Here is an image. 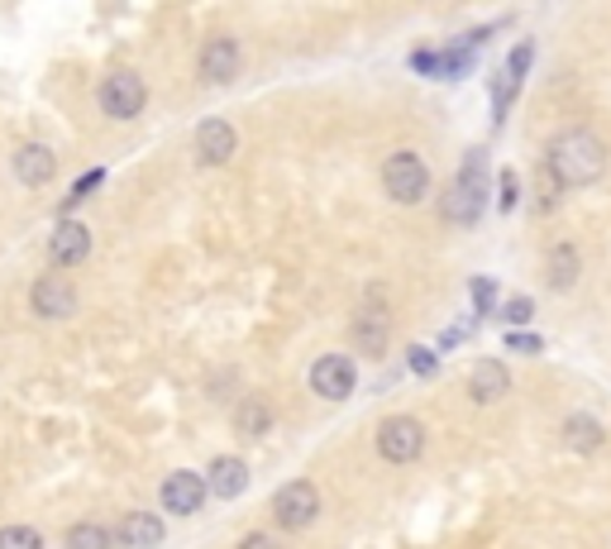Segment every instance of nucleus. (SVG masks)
Returning <instances> with one entry per match:
<instances>
[{
  "instance_id": "nucleus-1",
  "label": "nucleus",
  "mask_w": 611,
  "mask_h": 549,
  "mask_svg": "<svg viewBox=\"0 0 611 549\" xmlns=\"http://www.w3.org/2000/svg\"><path fill=\"white\" fill-rule=\"evenodd\" d=\"M545 173H555V187H588L607 173V143L593 129H569L549 143Z\"/></svg>"
},
{
  "instance_id": "nucleus-2",
  "label": "nucleus",
  "mask_w": 611,
  "mask_h": 549,
  "mask_svg": "<svg viewBox=\"0 0 611 549\" xmlns=\"http://www.w3.org/2000/svg\"><path fill=\"white\" fill-rule=\"evenodd\" d=\"M487 153L473 149L463 167L454 173L449 191L440 196V215H445L449 225H478V215H483V201H487Z\"/></svg>"
},
{
  "instance_id": "nucleus-3",
  "label": "nucleus",
  "mask_w": 611,
  "mask_h": 549,
  "mask_svg": "<svg viewBox=\"0 0 611 549\" xmlns=\"http://www.w3.org/2000/svg\"><path fill=\"white\" fill-rule=\"evenodd\" d=\"M382 191H387L392 201H402V206H416V201L430 191V167L416 158L411 149H397L387 163H382Z\"/></svg>"
},
{
  "instance_id": "nucleus-4",
  "label": "nucleus",
  "mask_w": 611,
  "mask_h": 549,
  "mask_svg": "<svg viewBox=\"0 0 611 549\" xmlns=\"http://www.w3.org/2000/svg\"><path fill=\"white\" fill-rule=\"evenodd\" d=\"M425 449V425L416 416H392L378 425V454L387 463H416Z\"/></svg>"
},
{
  "instance_id": "nucleus-5",
  "label": "nucleus",
  "mask_w": 611,
  "mask_h": 549,
  "mask_svg": "<svg viewBox=\"0 0 611 549\" xmlns=\"http://www.w3.org/2000/svg\"><path fill=\"white\" fill-rule=\"evenodd\" d=\"M272 516H278L287 531H306V525L320 516V493H316V483L296 477V483L278 487V497H272Z\"/></svg>"
},
{
  "instance_id": "nucleus-6",
  "label": "nucleus",
  "mask_w": 611,
  "mask_h": 549,
  "mask_svg": "<svg viewBox=\"0 0 611 549\" xmlns=\"http://www.w3.org/2000/svg\"><path fill=\"white\" fill-rule=\"evenodd\" d=\"M143 101H149V87H143L139 72H111L101 81V111L111 119H135L143 111Z\"/></svg>"
},
{
  "instance_id": "nucleus-7",
  "label": "nucleus",
  "mask_w": 611,
  "mask_h": 549,
  "mask_svg": "<svg viewBox=\"0 0 611 549\" xmlns=\"http://www.w3.org/2000/svg\"><path fill=\"white\" fill-rule=\"evenodd\" d=\"M354 387H358V368H354V358L326 354V358H316V363H310V392H316V397L344 401V397H354Z\"/></svg>"
},
{
  "instance_id": "nucleus-8",
  "label": "nucleus",
  "mask_w": 611,
  "mask_h": 549,
  "mask_svg": "<svg viewBox=\"0 0 611 549\" xmlns=\"http://www.w3.org/2000/svg\"><path fill=\"white\" fill-rule=\"evenodd\" d=\"M158 497H163V507L173 511V516H196V511L206 507L211 487H206V477L177 469V473H167V477H163V493H158Z\"/></svg>"
},
{
  "instance_id": "nucleus-9",
  "label": "nucleus",
  "mask_w": 611,
  "mask_h": 549,
  "mask_svg": "<svg viewBox=\"0 0 611 549\" xmlns=\"http://www.w3.org/2000/svg\"><path fill=\"white\" fill-rule=\"evenodd\" d=\"M29 306H34V316H43V320H67L72 310H77V286H72L63 272H48V278L34 282Z\"/></svg>"
},
{
  "instance_id": "nucleus-10",
  "label": "nucleus",
  "mask_w": 611,
  "mask_h": 549,
  "mask_svg": "<svg viewBox=\"0 0 611 549\" xmlns=\"http://www.w3.org/2000/svg\"><path fill=\"white\" fill-rule=\"evenodd\" d=\"M196 72H201V81H215V87L234 81L239 43L230 39V34H215V39H206V43H201V58H196Z\"/></svg>"
},
{
  "instance_id": "nucleus-11",
  "label": "nucleus",
  "mask_w": 611,
  "mask_h": 549,
  "mask_svg": "<svg viewBox=\"0 0 611 549\" xmlns=\"http://www.w3.org/2000/svg\"><path fill=\"white\" fill-rule=\"evenodd\" d=\"M91 254V230L81 220H58L53 234H48V258L58 263V268H72V263H81Z\"/></svg>"
},
{
  "instance_id": "nucleus-12",
  "label": "nucleus",
  "mask_w": 611,
  "mask_h": 549,
  "mask_svg": "<svg viewBox=\"0 0 611 549\" xmlns=\"http://www.w3.org/2000/svg\"><path fill=\"white\" fill-rule=\"evenodd\" d=\"M507 392H511L507 363H501V358H478L473 373H469V397H473L478 406H487V401H501Z\"/></svg>"
},
{
  "instance_id": "nucleus-13",
  "label": "nucleus",
  "mask_w": 611,
  "mask_h": 549,
  "mask_svg": "<svg viewBox=\"0 0 611 549\" xmlns=\"http://www.w3.org/2000/svg\"><path fill=\"white\" fill-rule=\"evenodd\" d=\"M234 149H239V135H234L230 125H225V119H206V125L196 129V158L206 163V167L230 163Z\"/></svg>"
},
{
  "instance_id": "nucleus-14",
  "label": "nucleus",
  "mask_w": 611,
  "mask_h": 549,
  "mask_svg": "<svg viewBox=\"0 0 611 549\" xmlns=\"http://www.w3.org/2000/svg\"><path fill=\"white\" fill-rule=\"evenodd\" d=\"M206 487H211V497H220V501L239 497V493L249 487V463H244V459H234V454H220V459H211Z\"/></svg>"
},
{
  "instance_id": "nucleus-15",
  "label": "nucleus",
  "mask_w": 611,
  "mask_h": 549,
  "mask_svg": "<svg viewBox=\"0 0 611 549\" xmlns=\"http://www.w3.org/2000/svg\"><path fill=\"white\" fill-rule=\"evenodd\" d=\"M53 173H58V153L43 149V143H24L15 153V177L24 187H43Z\"/></svg>"
},
{
  "instance_id": "nucleus-16",
  "label": "nucleus",
  "mask_w": 611,
  "mask_h": 549,
  "mask_svg": "<svg viewBox=\"0 0 611 549\" xmlns=\"http://www.w3.org/2000/svg\"><path fill=\"white\" fill-rule=\"evenodd\" d=\"M387 325H392V316L382 306H364V316L354 320V340L368 358H382V349H387Z\"/></svg>"
},
{
  "instance_id": "nucleus-17",
  "label": "nucleus",
  "mask_w": 611,
  "mask_h": 549,
  "mask_svg": "<svg viewBox=\"0 0 611 549\" xmlns=\"http://www.w3.org/2000/svg\"><path fill=\"white\" fill-rule=\"evenodd\" d=\"M115 535L125 549H153V545H163V521L149 516V511H129Z\"/></svg>"
},
{
  "instance_id": "nucleus-18",
  "label": "nucleus",
  "mask_w": 611,
  "mask_h": 549,
  "mask_svg": "<svg viewBox=\"0 0 611 549\" xmlns=\"http://www.w3.org/2000/svg\"><path fill=\"white\" fill-rule=\"evenodd\" d=\"M564 445L573 454H593L597 445H602V421L588 416V411H573L569 421H564Z\"/></svg>"
},
{
  "instance_id": "nucleus-19",
  "label": "nucleus",
  "mask_w": 611,
  "mask_h": 549,
  "mask_svg": "<svg viewBox=\"0 0 611 549\" xmlns=\"http://www.w3.org/2000/svg\"><path fill=\"white\" fill-rule=\"evenodd\" d=\"M573 282H578V248L559 244L555 254H549V286H555V292H569Z\"/></svg>"
},
{
  "instance_id": "nucleus-20",
  "label": "nucleus",
  "mask_w": 611,
  "mask_h": 549,
  "mask_svg": "<svg viewBox=\"0 0 611 549\" xmlns=\"http://www.w3.org/2000/svg\"><path fill=\"white\" fill-rule=\"evenodd\" d=\"M111 531L105 525H96V521H77L67 531V549H111Z\"/></svg>"
},
{
  "instance_id": "nucleus-21",
  "label": "nucleus",
  "mask_w": 611,
  "mask_h": 549,
  "mask_svg": "<svg viewBox=\"0 0 611 549\" xmlns=\"http://www.w3.org/2000/svg\"><path fill=\"white\" fill-rule=\"evenodd\" d=\"M239 435H263V430L272 425V406L268 401H258V397H249L244 406H239Z\"/></svg>"
},
{
  "instance_id": "nucleus-22",
  "label": "nucleus",
  "mask_w": 611,
  "mask_h": 549,
  "mask_svg": "<svg viewBox=\"0 0 611 549\" xmlns=\"http://www.w3.org/2000/svg\"><path fill=\"white\" fill-rule=\"evenodd\" d=\"M0 549H43V535L34 525H5L0 531Z\"/></svg>"
},
{
  "instance_id": "nucleus-23",
  "label": "nucleus",
  "mask_w": 611,
  "mask_h": 549,
  "mask_svg": "<svg viewBox=\"0 0 611 549\" xmlns=\"http://www.w3.org/2000/svg\"><path fill=\"white\" fill-rule=\"evenodd\" d=\"M531 53H535V43H531V39H525L521 48H511V58H507V67H501V77H507V81H517V87H521L525 67H531Z\"/></svg>"
},
{
  "instance_id": "nucleus-24",
  "label": "nucleus",
  "mask_w": 611,
  "mask_h": 549,
  "mask_svg": "<svg viewBox=\"0 0 611 549\" xmlns=\"http://www.w3.org/2000/svg\"><path fill=\"white\" fill-rule=\"evenodd\" d=\"M517 201H521V177H517V167H501V210H517Z\"/></svg>"
},
{
  "instance_id": "nucleus-25",
  "label": "nucleus",
  "mask_w": 611,
  "mask_h": 549,
  "mask_svg": "<svg viewBox=\"0 0 611 549\" xmlns=\"http://www.w3.org/2000/svg\"><path fill=\"white\" fill-rule=\"evenodd\" d=\"M101 182H105V173H101V167H96V173H87V177H81L77 187L67 191V201H63V206H67V210H72V206H81V201H87V196H91V191L101 187Z\"/></svg>"
},
{
  "instance_id": "nucleus-26",
  "label": "nucleus",
  "mask_w": 611,
  "mask_h": 549,
  "mask_svg": "<svg viewBox=\"0 0 611 549\" xmlns=\"http://www.w3.org/2000/svg\"><path fill=\"white\" fill-rule=\"evenodd\" d=\"M531 316H535V302H531V296H517V302H507V306H501V320H507L511 330H517V325H525V320H531Z\"/></svg>"
},
{
  "instance_id": "nucleus-27",
  "label": "nucleus",
  "mask_w": 611,
  "mask_h": 549,
  "mask_svg": "<svg viewBox=\"0 0 611 549\" xmlns=\"http://www.w3.org/2000/svg\"><path fill=\"white\" fill-rule=\"evenodd\" d=\"M406 363H411V373H421V378L435 373V354H430L425 344H411V349H406Z\"/></svg>"
},
{
  "instance_id": "nucleus-28",
  "label": "nucleus",
  "mask_w": 611,
  "mask_h": 549,
  "mask_svg": "<svg viewBox=\"0 0 611 549\" xmlns=\"http://www.w3.org/2000/svg\"><path fill=\"white\" fill-rule=\"evenodd\" d=\"M507 344H511L517 354H540V349H545V340H540V334H531V330H511Z\"/></svg>"
},
{
  "instance_id": "nucleus-29",
  "label": "nucleus",
  "mask_w": 611,
  "mask_h": 549,
  "mask_svg": "<svg viewBox=\"0 0 611 549\" xmlns=\"http://www.w3.org/2000/svg\"><path fill=\"white\" fill-rule=\"evenodd\" d=\"M473 306H478V316H483V310H493V296H497V286H493V278H473Z\"/></svg>"
},
{
  "instance_id": "nucleus-30",
  "label": "nucleus",
  "mask_w": 611,
  "mask_h": 549,
  "mask_svg": "<svg viewBox=\"0 0 611 549\" xmlns=\"http://www.w3.org/2000/svg\"><path fill=\"white\" fill-rule=\"evenodd\" d=\"M239 549H282V545H278V535L254 531V535H244V540H239Z\"/></svg>"
}]
</instances>
